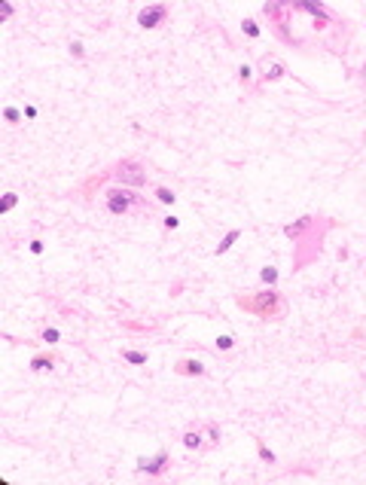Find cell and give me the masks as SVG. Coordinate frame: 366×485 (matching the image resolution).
Wrapping results in <instances>:
<instances>
[{
  "mask_svg": "<svg viewBox=\"0 0 366 485\" xmlns=\"http://www.w3.org/2000/svg\"><path fill=\"white\" fill-rule=\"evenodd\" d=\"M238 305L253 311V314H259V318H278V314H281L278 290H262V293H256L253 299H238Z\"/></svg>",
  "mask_w": 366,
  "mask_h": 485,
  "instance_id": "cell-1",
  "label": "cell"
},
{
  "mask_svg": "<svg viewBox=\"0 0 366 485\" xmlns=\"http://www.w3.org/2000/svg\"><path fill=\"white\" fill-rule=\"evenodd\" d=\"M104 199H107V211L113 214V217H125L137 202H140V196H137V189H128V186H113V189H107L104 192Z\"/></svg>",
  "mask_w": 366,
  "mask_h": 485,
  "instance_id": "cell-2",
  "label": "cell"
},
{
  "mask_svg": "<svg viewBox=\"0 0 366 485\" xmlns=\"http://www.w3.org/2000/svg\"><path fill=\"white\" fill-rule=\"evenodd\" d=\"M116 180H119L122 186H128V189H137V186L146 183V171H143V165H140V162L125 159V162L116 168Z\"/></svg>",
  "mask_w": 366,
  "mask_h": 485,
  "instance_id": "cell-3",
  "label": "cell"
},
{
  "mask_svg": "<svg viewBox=\"0 0 366 485\" xmlns=\"http://www.w3.org/2000/svg\"><path fill=\"white\" fill-rule=\"evenodd\" d=\"M165 18H168V6H165V3H156V6H146V9L137 12V25H140L143 31H153V28L162 25Z\"/></svg>",
  "mask_w": 366,
  "mask_h": 485,
  "instance_id": "cell-4",
  "label": "cell"
},
{
  "mask_svg": "<svg viewBox=\"0 0 366 485\" xmlns=\"http://www.w3.org/2000/svg\"><path fill=\"white\" fill-rule=\"evenodd\" d=\"M168 452H159L153 458H137V473H146V476H162L168 470Z\"/></svg>",
  "mask_w": 366,
  "mask_h": 485,
  "instance_id": "cell-5",
  "label": "cell"
},
{
  "mask_svg": "<svg viewBox=\"0 0 366 485\" xmlns=\"http://www.w3.org/2000/svg\"><path fill=\"white\" fill-rule=\"evenodd\" d=\"M174 372H177V375H205V363L186 357V360H180L177 366H174Z\"/></svg>",
  "mask_w": 366,
  "mask_h": 485,
  "instance_id": "cell-6",
  "label": "cell"
},
{
  "mask_svg": "<svg viewBox=\"0 0 366 485\" xmlns=\"http://www.w3.org/2000/svg\"><path fill=\"white\" fill-rule=\"evenodd\" d=\"M52 366H55V354H49V351L31 357V369H34V372H49Z\"/></svg>",
  "mask_w": 366,
  "mask_h": 485,
  "instance_id": "cell-7",
  "label": "cell"
},
{
  "mask_svg": "<svg viewBox=\"0 0 366 485\" xmlns=\"http://www.w3.org/2000/svg\"><path fill=\"white\" fill-rule=\"evenodd\" d=\"M314 223V217H302V220H296V223H290V226H284V235L287 238H299L308 226Z\"/></svg>",
  "mask_w": 366,
  "mask_h": 485,
  "instance_id": "cell-8",
  "label": "cell"
},
{
  "mask_svg": "<svg viewBox=\"0 0 366 485\" xmlns=\"http://www.w3.org/2000/svg\"><path fill=\"white\" fill-rule=\"evenodd\" d=\"M183 449H189V452L205 449V436H202L199 430H186V433H183Z\"/></svg>",
  "mask_w": 366,
  "mask_h": 485,
  "instance_id": "cell-9",
  "label": "cell"
},
{
  "mask_svg": "<svg viewBox=\"0 0 366 485\" xmlns=\"http://www.w3.org/2000/svg\"><path fill=\"white\" fill-rule=\"evenodd\" d=\"M238 238H241V229H232V232H226V235H223V241L217 244V250H214V253H217V256H220V253H229V250H232V244H235Z\"/></svg>",
  "mask_w": 366,
  "mask_h": 485,
  "instance_id": "cell-10",
  "label": "cell"
},
{
  "mask_svg": "<svg viewBox=\"0 0 366 485\" xmlns=\"http://www.w3.org/2000/svg\"><path fill=\"white\" fill-rule=\"evenodd\" d=\"M122 360L131 363V366H143V363H146V351H131V348H125V351H122Z\"/></svg>",
  "mask_w": 366,
  "mask_h": 485,
  "instance_id": "cell-11",
  "label": "cell"
},
{
  "mask_svg": "<svg viewBox=\"0 0 366 485\" xmlns=\"http://www.w3.org/2000/svg\"><path fill=\"white\" fill-rule=\"evenodd\" d=\"M284 74H287V67L281 61H275L272 67H268V74H265V83H278V80H284Z\"/></svg>",
  "mask_w": 366,
  "mask_h": 485,
  "instance_id": "cell-12",
  "label": "cell"
},
{
  "mask_svg": "<svg viewBox=\"0 0 366 485\" xmlns=\"http://www.w3.org/2000/svg\"><path fill=\"white\" fill-rule=\"evenodd\" d=\"M156 202H159V205H174V202H177L174 189H168V186H159V189H156Z\"/></svg>",
  "mask_w": 366,
  "mask_h": 485,
  "instance_id": "cell-13",
  "label": "cell"
},
{
  "mask_svg": "<svg viewBox=\"0 0 366 485\" xmlns=\"http://www.w3.org/2000/svg\"><path fill=\"white\" fill-rule=\"evenodd\" d=\"M241 34H247L250 40H259V34H262V31H259V25H256L253 18H244V21H241Z\"/></svg>",
  "mask_w": 366,
  "mask_h": 485,
  "instance_id": "cell-14",
  "label": "cell"
},
{
  "mask_svg": "<svg viewBox=\"0 0 366 485\" xmlns=\"http://www.w3.org/2000/svg\"><path fill=\"white\" fill-rule=\"evenodd\" d=\"M256 455H259V461H265V464H275V461H278V458H275V452L268 449L262 440H256Z\"/></svg>",
  "mask_w": 366,
  "mask_h": 485,
  "instance_id": "cell-15",
  "label": "cell"
},
{
  "mask_svg": "<svg viewBox=\"0 0 366 485\" xmlns=\"http://www.w3.org/2000/svg\"><path fill=\"white\" fill-rule=\"evenodd\" d=\"M259 281L268 284V287H275L278 284V269H275V265H265V269L259 272Z\"/></svg>",
  "mask_w": 366,
  "mask_h": 485,
  "instance_id": "cell-16",
  "label": "cell"
},
{
  "mask_svg": "<svg viewBox=\"0 0 366 485\" xmlns=\"http://www.w3.org/2000/svg\"><path fill=\"white\" fill-rule=\"evenodd\" d=\"M299 9H302V12H308V15H314V18H324V21L330 18V12H327L324 6H314V3H299Z\"/></svg>",
  "mask_w": 366,
  "mask_h": 485,
  "instance_id": "cell-17",
  "label": "cell"
},
{
  "mask_svg": "<svg viewBox=\"0 0 366 485\" xmlns=\"http://www.w3.org/2000/svg\"><path fill=\"white\" fill-rule=\"evenodd\" d=\"M15 205H18V196H15V192H6L3 202H0V214H9Z\"/></svg>",
  "mask_w": 366,
  "mask_h": 485,
  "instance_id": "cell-18",
  "label": "cell"
},
{
  "mask_svg": "<svg viewBox=\"0 0 366 485\" xmlns=\"http://www.w3.org/2000/svg\"><path fill=\"white\" fill-rule=\"evenodd\" d=\"M40 339H43V342H49V345H55V342H58V339H61V333H58L55 327H46V330L40 333Z\"/></svg>",
  "mask_w": 366,
  "mask_h": 485,
  "instance_id": "cell-19",
  "label": "cell"
},
{
  "mask_svg": "<svg viewBox=\"0 0 366 485\" xmlns=\"http://www.w3.org/2000/svg\"><path fill=\"white\" fill-rule=\"evenodd\" d=\"M21 116H24V113H18L15 107H6V110H3V119H6L9 125H18V122H21Z\"/></svg>",
  "mask_w": 366,
  "mask_h": 485,
  "instance_id": "cell-20",
  "label": "cell"
},
{
  "mask_svg": "<svg viewBox=\"0 0 366 485\" xmlns=\"http://www.w3.org/2000/svg\"><path fill=\"white\" fill-rule=\"evenodd\" d=\"M238 80L241 83H250L253 80V67L250 64H238Z\"/></svg>",
  "mask_w": 366,
  "mask_h": 485,
  "instance_id": "cell-21",
  "label": "cell"
},
{
  "mask_svg": "<svg viewBox=\"0 0 366 485\" xmlns=\"http://www.w3.org/2000/svg\"><path fill=\"white\" fill-rule=\"evenodd\" d=\"M217 348L220 351H232L235 348V339L232 336H217Z\"/></svg>",
  "mask_w": 366,
  "mask_h": 485,
  "instance_id": "cell-22",
  "label": "cell"
},
{
  "mask_svg": "<svg viewBox=\"0 0 366 485\" xmlns=\"http://www.w3.org/2000/svg\"><path fill=\"white\" fill-rule=\"evenodd\" d=\"M67 49H70V55H73V58H83V55H86V46H83L80 40H70V46H67Z\"/></svg>",
  "mask_w": 366,
  "mask_h": 485,
  "instance_id": "cell-23",
  "label": "cell"
},
{
  "mask_svg": "<svg viewBox=\"0 0 366 485\" xmlns=\"http://www.w3.org/2000/svg\"><path fill=\"white\" fill-rule=\"evenodd\" d=\"M208 443L211 446H220V427L217 424H208Z\"/></svg>",
  "mask_w": 366,
  "mask_h": 485,
  "instance_id": "cell-24",
  "label": "cell"
},
{
  "mask_svg": "<svg viewBox=\"0 0 366 485\" xmlns=\"http://www.w3.org/2000/svg\"><path fill=\"white\" fill-rule=\"evenodd\" d=\"M162 226H165V229H177V226H180V217H174V214H168V217H165V220H162Z\"/></svg>",
  "mask_w": 366,
  "mask_h": 485,
  "instance_id": "cell-25",
  "label": "cell"
},
{
  "mask_svg": "<svg viewBox=\"0 0 366 485\" xmlns=\"http://www.w3.org/2000/svg\"><path fill=\"white\" fill-rule=\"evenodd\" d=\"M12 12H15V6H12V3H3V6H0V18H3V21H6V18H12Z\"/></svg>",
  "mask_w": 366,
  "mask_h": 485,
  "instance_id": "cell-26",
  "label": "cell"
},
{
  "mask_svg": "<svg viewBox=\"0 0 366 485\" xmlns=\"http://www.w3.org/2000/svg\"><path fill=\"white\" fill-rule=\"evenodd\" d=\"M43 250H46V244H43L40 238H34V241H31V253H34V256H40Z\"/></svg>",
  "mask_w": 366,
  "mask_h": 485,
  "instance_id": "cell-27",
  "label": "cell"
},
{
  "mask_svg": "<svg viewBox=\"0 0 366 485\" xmlns=\"http://www.w3.org/2000/svg\"><path fill=\"white\" fill-rule=\"evenodd\" d=\"M24 119H37V107H34V104L24 107Z\"/></svg>",
  "mask_w": 366,
  "mask_h": 485,
  "instance_id": "cell-28",
  "label": "cell"
}]
</instances>
